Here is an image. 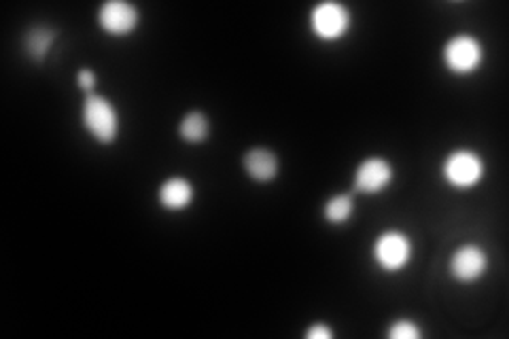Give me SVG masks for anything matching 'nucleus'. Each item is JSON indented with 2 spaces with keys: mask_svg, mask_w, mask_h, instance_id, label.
Returning <instances> with one entry per match:
<instances>
[{
  "mask_svg": "<svg viewBox=\"0 0 509 339\" xmlns=\"http://www.w3.org/2000/svg\"><path fill=\"white\" fill-rule=\"evenodd\" d=\"M83 126L98 143H113L119 132V115L113 102L106 100L104 95L89 94L83 102Z\"/></svg>",
  "mask_w": 509,
  "mask_h": 339,
  "instance_id": "f257e3e1",
  "label": "nucleus"
},
{
  "mask_svg": "<svg viewBox=\"0 0 509 339\" xmlns=\"http://www.w3.org/2000/svg\"><path fill=\"white\" fill-rule=\"evenodd\" d=\"M444 62L456 75L473 72L482 62V45L469 34H456L444 47Z\"/></svg>",
  "mask_w": 509,
  "mask_h": 339,
  "instance_id": "f03ea898",
  "label": "nucleus"
},
{
  "mask_svg": "<svg viewBox=\"0 0 509 339\" xmlns=\"http://www.w3.org/2000/svg\"><path fill=\"white\" fill-rule=\"evenodd\" d=\"M312 30L323 41H335L344 37L350 26V13L344 4L340 3H321L312 11Z\"/></svg>",
  "mask_w": 509,
  "mask_h": 339,
  "instance_id": "7ed1b4c3",
  "label": "nucleus"
},
{
  "mask_svg": "<svg viewBox=\"0 0 509 339\" xmlns=\"http://www.w3.org/2000/svg\"><path fill=\"white\" fill-rule=\"evenodd\" d=\"M374 257H376L380 268L389 271L401 269L412 257L410 237L401 231H384L374 244Z\"/></svg>",
  "mask_w": 509,
  "mask_h": 339,
  "instance_id": "20e7f679",
  "label": "nucleus"
},
{
  "mask_svg": "<svg viewBox=\"0 0 509 339\" xmlns=\"http://www.w3.org/2000/svg\"><path fill=\"white\" fill-rule=\"evenodd\" d=\"M444 177L450 185L455 186H473L482 178L484 174V163L480 160L478 153L473 151H455L446 157L444 161Z\"/></svg>",
  "mask_w": 509,
  "mask_h": 339,
  "instance_id": "39448f33",
  "label": "nucleus"
},
{
  "mask_svg": "<svg viewBox=\"0 0 509 339\" xmlns=\"http://www.w3.org/2000/svg\"><path fill=\"white\" fill-rule=\"evenodd\" d=\"M98 20L109 34H127L138 24V9L126 0H109L100 7Z\"/></svg>",
  "mask_w": 509,
  "mask_h": 339,
  "instance_id": "423d86ee",
  "label": "nucleus"
},
{
  "mask_svg": "<svg viewBox=\"0 0 509 339\" xmlns=\"http://www.w3.org/2000/svg\"><path fill=\"white\" fill-rule=\"evenodd\" d=\"M393 180V166L382 157H369L357 168L355 189L361 194H378Z\"/></svg>",
  "mask_w": 509,
  "mask_h": 339,
  "instance_id": "0eeeda50",
  "label": "nucleus"
},
{
  "mask_svg": "<svg viewBox=\"0 0 509 339\" xmlns=\"http://www.w3.org/2000/svg\"><path fill=\"white\" fill-rule=\"evenodd\" d=\"M486 263L488 261H486V254H484L482 248L467 244V246L458 248V251L455 252V257H452V263H450V269H452V276H455L456 280L473 282L484 274Z\"/></svg>",
  "mask_w": 509,
  "mask_h": 339,
  "instance_id": "6e6552de",
  "label": "nucleus"
},
{
  "mask_svg": "<svg viewBox=\"0 0 509 339\" xmlns=\"http://www.w3.org/2000/svg\"><path fill=\"white\" fill-rule=\"evenodd\" d=\"M244 170L250 178L267 183L278 174V160L270 149H250L244 155Z\"/></svg>",
  "mask_w": 509,
  "mask_h": 339,
  "instance_id": "1a4fd4ad",
  "label": "nucleus"
},
{
  "mask_svg": "<svg viewBox=\"0 0 509 339\" xmlns=\"http://www.w3.org/2000/svg\"><path fill=\"white\" fill-rule=\"evenodd\" d=\"M193 200V186L187 178L175 177L168 178L164 185L160 186V202L168 211H183Z\"/></svg>",
  "mask_w": 509,
  "mask_h": 339,
  "instance_id": "9d476101",
  "label": "nucleus"
},
{
  "mask_svg": "<svg viewBox=\"0 0 509 339\" xmlns=\"http://www.w3.org/2000/svg\"><path fill=\"white\" fill-rule=\"evenodd\" d=\"M209 119H206L204 112H189V115L183 117L181 121V128H178V132L187 143H202V140L209 138Z\"/></svg>",
  "mask_w": 509,
  "mask_h": 339,
  "instance_id": "9b49d317",
  "label": "nucleus"
},
{
  "mask_svg": "<svg viewBox=\"0 0 509 339\" xmlns=\"http://www.w3.org/2000/svg\"><path fill=\"white\" fill-rule=\"evenodd\" d=\"M352 208H355V203H352L350 195H346V194L333 195L332 200L325 203V219L333 225L346 223V220L350 219Z\"/></svg>",
  "mask_w": 509,
  "mask_h": 339,
  "instance_id": "f8f14e48",
  "label": "nucleus"
},
{
  "mask_svg": "<svg viewBox=\"0 0 509 339\" xmlns=\"http://www.w3.org/2000/svg\"><path fill=\"white\" fill-rule=\"evenodd\" d=\"M53 38L55 34L52 30H47V28H37V30H32L30 37H28V51H30L32 58L41 60L49 51V47H52Z\"/></svg>",
  "mask_w": 509,
  "mask_h": 339,
  "instance_id": "ddd939ff",
  "label": "nucleus"
},
{
  "mask_svg": "<svg viewBox=\"0 0 509 339\" xmlns=\"http://www.w3.org/2000/svg\"><path fill=\"white\" fill-rule=\"evenodd\" d=\"M421 335V329L412 320H395L389 327V337L393 339H418Z\"/></svg>",
  "mask_w": 509,
  "mask_h": 339,
  "instance_id": "4468645a",
  "label": "nucleus"
},
{
  "mask_svg": "<svg viewBox=\"0 0 509 339\" xmlns=\"http://www.w3.org/2000/svg\"><path fill=\"white\" fill-rule=\"evenodd\" d=\"M306 337L308 339H332L333 331L329 329L327 325H323V322H316V325H312L310 329L306 331Z\"/></svg>",
  "mask_w": 509,
  "mask_h": 339,
  "instance_id": "2eb2a0df",
  "label": "nucleus"
},
{
  "mask_svg": "<svg viewBox=\"0 0 509 339\" xmlns=\"http://www.w3.org/2000/svg\"><path fill=\"white\" fill-rule=\"evenodd\" d=\"M79 85H81V89H86V92H92V89L96 87V75H94L89 68H83V70L79 72Z\"/></svg>",
  "mask_w": 509,
  "mask_h": 339,
  "instance_id": "dca6fc26",
  "label": "nucleus"
}]
</instances>
